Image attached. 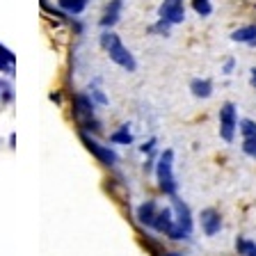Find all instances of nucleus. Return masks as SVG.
<instances>
[{
	"instance_id": "2eb2a0df",
	"label": "nucleus",
	"mask_w": 256,
	"mask_h": 256,
	"mask_svg": "<svg viewBox=\"0 0 256 256\" xmlns=\"http://www.w3.org/2000/svg\"><path fill=\"white\" fill-rule=\"evenodd\" d=\"M58 5L64 12H69V14H80V12L85 10L87 0H58Z\"/></svg>"
},
{
	"instance_id": "6ab92c4d",
	"label": "nucleus",
	"mask_w": 256,
	"mask_h": 256,
	"mask_svg": "<svg viewBox=\"0 0 256 256\" xmlns=\"http://www.w3.org/2000/svg\"><path fill=\"white\" fill-rule=\"evenodd\" d=\"M242 151L250 158H256V138H245L242 140Z\"/></svg>"
},
{
	"instance_id": "7ed1b4c3",
	"label": "nucleus",
	"mask_w": 256,
	"mask_h": 256,
	"mask_svg": "<svg viewBox=\"0 0 256 256\" xmlns=\"http://www.w3.org/2000/svg\"><path fill=\"white\" fill-rule=\"evenodd\" d=\"M236 126H238L236 106H234V103H224L222 110H220V138H222L224 142H234Z\"/></svg>"
},
{
	"instance_id": "f3484780",
	"label": "nucleus",
	"mask_w": 256,
	"mask_h": 256,
	"mask_svg": "<svg viewBox=\"0 0 256 256\" xmlns=\"http://www.w3.org/2000/svg\"><path fill=\"white\" fill-rule=\"evenodd\" d=\"M240 133H242V138H256V122L242 119L240 122Z\"/></svg>"
},
{
	"instance_id": "dca6fc26",
	"label": "nucleus",
	"mask_w": 256,
	"mask_h": 256,
	"mask_svg": "<svg viewBox=\"0 0 256 256\" xmlns=\"http://www.w3.org/2000/svg\"><path fill=\"white\" fill-rule=\"evenodd\" d=\"M110 142H114V144H130V142H133V135H130L128 126H122L117 133H112L110 135Z\"/></svg>"
},
{
	"instance_id": "9d476101",
	"label": "nucleus",
	"mask_w": 256,
	"mask_h": 256,
	"mask_svg": "<svg viewBox=\"0 0 256 256\" xmlns=\"http://www.w3.org/2000/svg\"><path fill=\"white\" fill-rule=\"evenodd\" d=\"M76 112H78L80 119L90 122V119L94 117V103H92L85 94H78V96H76Z\"/></svg>"
},
{
	"instance_id": "ddd939ff",
	"label": "nucleus",
	"mask_w": 256,
	"mask_h": 256,
	"mask_svg": "<svg viewBox=\"0 0 256 256\" xmlns=\"http://www.w3.org/2000/svg\"><path fill=\"white\" fill-rule=\"evenodd\" d=\"M234 42H240V44H256V26H247V28H240L231 34Z\"/></svg>"
},
{
	"instance_id": "0eeeda50",
	"label": "nucleus",
	"mask_w": 256,
	"mask_h": 256,
	"mask_svg": "<svg viewBox=\"0 0 256 256\" xmlns=\"http://www.w3.org/2000/svg\"><path fill=\"white\" fill-rule=\"evenodd\" d=\"M172 210H174V220L176 224L181 226L183 231H188V234H192V226H194V222H192V213H190V208L186 206V204L181 202V199L172 197Z\"/></svg>"
},
{
	"instance_id": "39448f33",
	"label": "nucleus",
	"mask_w": 256,
	"mask_h": 256,
	"mask_svg": "<svg viewBox=\"0 0 256 256\" xmlns=\"http://www.w3.org/2000/svg\"><path fill=\"white\" fill-rule=\"evenodd\" d=\"M199 220H202V231L206 236H218L222 231V215L215 208H204L199 213Z\"/></svg>"
},
{
	"instance_id": "4468645a",
	"label": "nucleus",
	"mask_w": 256,
	"mask_h": 256,
	"mask_svg": "<svg viewBox=\"0 0 256 256\" xmlns=\"http://www.w3.org/2000/svg\"><path fill=\"white\" fill-rule=\"evenodd\" d=\"M236 250L240 256H256V242L247 238H238L236 240Z\"/></svg>"
},
{
	"instance_id": "aec40b11",
	"label": "nucleus",
	"mask_w": 256,
	"mask_h": 256,
	"mask_svg": "<svg viewBox=\"0 0 256 256\" xmlns=\"http://www.w3.org/2000/svg\"><path fill=\"white\" fill-rule=\"evenodd\" d=\"M0 55H2V58H5V60H7V62H12V64H14V62H16L14 53H12V50H7V48H5V46H2V44H0Z\"/></svg>"
},
{
	"instance_id": "f8f14e48",
	"label": "nucleus",
	"mask_w": 256,
	"mask_h": 256,
	"mask_svg": "<svg viewBox=\"0 0 256 256\" xmlns=\"http://www.w3.org/2000/svg\"><path fill=\"white\" fill-rule=\"evenodd\" d=\"M122 2H124V0H112V2H110V7L106 10V16L101 18V26L103 28H110V26H114V23L119 21V14H122Z\"/></svg>"
},
{
	"instance_id": "a211bd4d",
	"label": "nucleus",
	"mask_w": 256,
	"mask_h": 256,
	"mask_svg": "<svg viewBox=\"0 0 256 256\" xmlns=\"http://www.w3.org/2000/svg\"><path fill=\"white\" fill-rule=\"evenodd\" d=\"M192 7H194V12L202 16H208L210 12H213V7H210V0H192Z\"/></svg>"
},
{
	"instance_id": "9b49d317",
	"label": "nucleus",
	"mask_w": 256,
	"mask_h": 256,
	"mask_svg": "<svg viewBox=\"0 0 256 256\" xmlns=\"http://www.w3.org/2000/svg\"><path fill=\"white\" fill-rule=\"evenodd\" d=\"M190 92H192V96H197V98H208V96L213 94V82H210V80L194 78L190 82Z\"/></svg>"
},
{
	"instance_id": "4be33fe9",
	"label": "nucleus",
	"mask_w": 256,
	"mask_h": 256,
	"mask_svg": "<svg viewBox=\"0 0 256 256\" xmlns=\"http://www.w3.org/2000/svg\"><path fill=\"white\" fill-rule=\"evenodd\" d=\"M154 146H156V140H151V142H146V144H142V154H151V151H154Z\"/></svg>"
},
{
	"instance_id": "1a4fd4ad",
	"label": "nucleus",
	"mask_w": 256,
	"mask_h": 256,
	"mask_svg": "<svg viewBox=\"0 0 256 256\" xmlns=\"http://www.w3.org/2000/svg\"><path fill=\"white\" fill-rule=\"evenodd\" d=\"M156 213H158V204H156L154 199H149V202H144L142 206L138 208V222L144 224V226H151L156 220Z\"/></svg>"
},
{
	"instance_id": "f03ea898",
	"label": "nucleus",
	"mask_w": 256,
	"mask_h": 256,
	"mask_svg": "<svg viewBox=\"0 0 256 256\" xmlns=\"http://www.w3.org/2000/svg\"><path fill=\"white\" fill-rule=\"evenodd\" d=\"M101 44L106 46V50H108V55H110V60L114 64H119L122 69H126V71H135V60H133V55H130V50H128L126 46L122 44V39L117 37V34H112V32H106L101 37Z\"/></svg>"
},
{
	"instance_id": "6e6552de",
	"label": "nucleus",
	"mask_w": 256,
	"mask_h": 256,
	"mask_svg": "<svg viewBox=\"0 0 256 256\" xmlns=\"http://www.w3.org/2000/svg\"><path fill=\"white\" fill-rule=\"evenodd\" d=\"M151 229L162 236H170L172 231L176 229L174 210H172V208H160L158 213H156V220H154V224H151Z\"/></svg>"
},
{
	"instance_id": "5701e85b",
	"label": "nucleus",
	"mask_w": 256,
	"mask_h": 256,
	"mask_svg": "<svg viewBox=\"0 0 256 256\" xmlns=\"http://www.w3.org/2000/svg\"><path fill=\"white\" fill-rule=\"evenodd\" d=\"M234 66H236V62H234V60H229V62L224 64V74H231V71H234Z\"/></svg>"
},
{
	"instance_id": "412c9836",
	"label": "nucleus",
	"mask_w": 256,
	"mask_h": 256,
	"mask_svg": "<svg viewBox=\"0 0 256 256\" xmlns=\"http://www.w3.org/2000/svg\"><path fill=\"white\" fill-rule=\"evenodd\" d=\"M92 94H94V98H96L98 103H101V106H106V103H108V98H106V94H103V92L96 90V92H92Z\"/></svg>"
},
{
	"instance_id": "423d86ee",
	"label": "nucleus",
	"mask_w": 256,
	"mask_h": 256,
	"mask_svg": "<svg viewBox=\"0 0 256 256\" xmlns=\"http://www.w3.org/2000/svg\"><path fill=\"white\" fill-rule=\"evenodd\" d=\"M80 138H82V144H85L87 149L92 151V154L96 156V158L101 160L103 165H114V162H117V154H114V151H110L108 149V146H103V144H98L96 142V140H92L90 135H80Z\"/></svg>"
},
{
	"instance_id": "b1692460",
	"label": "nucleus",
	"mask_w": 256,
	"mask_h": 256,
	"mask_svg": "<svg viewBox=\"0 0 256 256\" xmlns=\"http://www.w3.org/2000/svg\"><path fill=\"white\" fill-rule=\"evenodd\" d=\"M252 85L256 87V66H254V69H252Z\"/></svg>"
},
{
	"instance_id": "f257e3e1",
	"label": "nucleus",
	"mask_w": 256,
	"mask_h": 256,
	"mask_svg": "<svg viewBox=\"0 0 256 256\" xmlns=\"http://www.w3.org/2000/svg\"><path fill=\"white\" fill-rule=\"evenodd\" d=\"M156 178H158L160 190L165 192L167 197H174L178 183L174 178V151L172 149H165L160 154L158 162H156Z\"/></svg>"
},
{
	"instance_id": "20e7f679",
	"label": "nucleus",
	"mask_w": 256,
	"mask_h": 256,
	"mask_svg": "<svg viewBox=\"0 0 256 256\" xmlns=\"http://www.w3.org/2000/svg\"><path fill=\"white\" fill-rule=\"evenodd\" d=\"M160 18H165L167 23L176 26V23H183L186 18V12H183V0H165L158 10Z\"/></svg>"
}]
</instances>
